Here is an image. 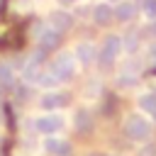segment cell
<instances>
[{
	"mask_svg": "<svg viewBox=\"0 0 156 156\" xmlns=\"http://www.w3.org/2000/svg\"><path fill=\"white\" fill-rule=\"evenodd\" d=\"M119 51H122V39L115 37V34L105 37V41H102V46H100V51H98V61H100V66H102V68L112 66L115 58L119 56Z\"/></svg>",
	"mask_w": 156,
	"mask_h": 156,
	"instance_id": "cell-2",
	"label": "cell"
},
{
	"mask_svg": "<svg viewBox=\"0 0 156 156\" xmlns=\"http://www.w3.org/2000/svg\"><path fill=\"white\" fill-rule=\"evenodd\" d=\"M149 58H151V61H156V41H154V44H149Z\"/></svg>",
	"mask_w": 156,
	"mask_h": 156,
	"instance_id": "cell-20",
	"label": "cell"
},
{
	"mask_svg": "<svg viewBox=\"0 0 156 156\" xmlns=\"http://www.w3.org/2000/svg\"><path fill=\"white\" fill-rule=\"evenodd\" d=\"M76 61L80 63V66H90L95 58H98V51H95V46L90 44V41H80L78 46H76Z\"/></svg>",
	"mask_w": 156,
	"mask_h": 156,
	"instance_id": "cell-7",
	"label": "cell"
},
{
	"mask_svg": "<svg viewBox=\"0 0 156 156\" xmlns=\"http://www.w3.org/2000/svg\"><path fill=\"white\" fill-rule=\"evenodd\" d=\"M110 2H119V0H110Z\"/></svg>",
	"mask_w": 156,
	"mask_h": 156,
	"instance_id": "cell-23",
	"label": "cell"
},
{
	"mask_svg": "<svg viewBox=\"0 0 156 156\" xmlns=\"http://www.w3.org/2000/svg\"><path fill=\"white\" fill-rule=\"evenodd\" d=\"M34 37H37V41H39V46H41L44 51L56 49V46H58V41H61V32H58V29H54L51 24L37 27V29H34Z\"/></svg>",
	"mask_w": 156,
	"mask_h": 156,
	"instance_id": "cell-5",
	"label": "cell"
},
{
	"mask_svg": "<svg viewBox=\"0 0 156 156\" xmlns=\"http://www.w3.org/2000/svg\"><path fill=\"white\" fill-rule=\"evenodd\" d=\"M122 49L129 51V54H134V51L139 49V37H136V34H127V37L122 39Z\"/></svg>",
	"mask_w": 156,
	"mask_h": 156,
	"instance_id": "cell-15",
	"label": "cell"
},
{
	"mask_svg": "<svg viewBox=\"0 0 156 156\" xmlns=\"http://www.w3.org/2000/svg\"><path fill=\"white\" fill-rule=\"evenodd\" d=\"M124 132H127V136L132 141H146L151 136V124L141 115H129L127 122H124Z\"/></svg>",
	"mask_w": 156,
	"mask_h": 156,
	"instance_id": "cell-1",
	"label": "cell"
},
{
	"mask_svg": "<svg viewBox=\"0 0 156 156\" xmlns=\"http://www.w3.org/2000/svg\"><path fill=\"white\" fill-rule=\"evenodd\" d=\"M117 85L119 88H132V85H136V76L134 73H119L117 76Z\"/></svg>",
	"mask_w": 156,
	"mask_h": 156,
	"instance_id": "cell-16",
	"label": "cell"
},
{
	"mask_svg": "<svg viewBox=\"0 0 156 156\" xmlns=\"http://www.w3.org/2000/svg\"><path fill=\"white\" fill-rule=\"evenodd\" d=\"M37 85H41V88H46V90H51V88H56L58 85V78L51 73V71H46V73H41L39 71V76H37V80H34Z\"/></svg>",
	"mask_w": 156,
	"mask_h": 156,
	"instance_id": "cell-13",
	"label": "cell"
},
{
	"mask_svg": "<svg viewBox=\"0 0 156 156\" xmlns=\"http://www.w3.org/2000/svg\"><path fill=\"white\" fill-rule=\"evenodd\" d=\"M44 151L51 154V156H71V144L58 139L56 134H49L44 139Z\"/></svg>",
	"mask_w": 156,
	"mask_h": 156,
	"instance_id": "cell-6",
	"label": "cell"
},
{
	"mask_svg": "<svg viewBox=\"0 0 156 156\" xmlns=\"http://www.w3.org/2000/svg\"><path fill=\"white\" fill-rule=\"evenodd\" d=\"M71 2H76V0H58V5H71Z\"/></svg>",
	"mask_w": 156,
	"mask_h": 156,
	"instance_id": "cell-22",
	"label": "cell"
},
{
	"mask_svg": "<svg viewBox=\"0 0 156 156\" xmlns=\"http://www.w3.org/2000/svg\"><path fill=\"white\" fill-rule=\"evenodd\" d=\"M0 98H2V93H0Z\"/></svg>",
	"mask_w": 156,
	"mask_h": 156,
	"instance_id": "cell-24",
	"label": "cell"
},
{
	"mask_svg": "<svg viewBox=\"0 0 156 156\" xmlns=\"http://www.w3.org/2000/svg\"><path fill=\"white\" fill-rule=\"evenodd\" d=\"M51 73L58 78V83L71 80L76 76V56L73 54H61L54 63H51Z\"/></svg>",
	"mask_w": 156,
	"mask_h": 156,
	"instance_id": "cell-3",
	"label": "cell"
},
{
	"mask_svg": "<svg viewBox=\"0 0 156 156\" xmlns=\"http://www.w3.org/2000/svg\"><path fill=\"white\" fill-rule=\"evenodd\" d=\"M146 34H149V37H156V20H154V22L146 27Z\"/></svg>",
	"mask_w": 156,
	"mask_h": 156,
	"instance_id": "cell-19",
	"label": "cell"
},
{
	"mask_svg": "<svg viewBox=\"0 0 156 156\" xmlns=\"http://www.w3.org/2000/svg\"><path fill=\"white\" fill-rule=\"evenodd\" d=\"M139 107L141 112H146L151 119H156V93H144L139 98Z\"/></svg>",
	"mask_w": 156,
	"mask_h": 156,
	"instance_id": "cell-12",
	"label": "cell"
},
{
	"mask_svg": "<svg viewBox=\"0 0 156 156\" xmlns=\"http://www.w3.org/2000/svg\"><path fill=\"white\" fill-rule=\"evenodd\" d=\"M68 102V98L63 95V93H44L41 95V100H39V105H41V110H46V112H54L56 107H63Z\"/></svg>",
	"mask_w": 156,
	"mask_h": 156,
	"instance_id": "cell-8",
	"label": "cell"
},
{
	"mask_svg": "<svg viewBox=\"0 0 156 156\" xmlns=\"http://www.w3.org/2000/svg\"><path fill=\"white\" fill-rule=\"evenodd\" d=\"M112 17H115V10L110 7V2H98V5L93 7V22H95V24L105 27V24L112 22Z\"/></svg>",
	"mask_w": 156,
	"mask_h": 156,
	"instance_id": "cell-9",
	"label": "cell"
},
{
	"mask_svg": "<svg viewBox=\"0 0 156 156\" xmlns=\"http://www.w3.org/2000/svg\"><path fill=\"white\" fill-rule=\"evenodd\" d=\"M141 12L149 20H156V0H141Z\"/></svg>",
	"mask_w": 156,
	"mask_h": 156,
	"instance_id": "cell-17",
	"label": "cell"
},
{
	"mask_svg": "<svg viewBox=\"0 0 156 156\" xmlns=\"http://www.w3.org/2000/svg\"><path fill=\"white\" fill-rule=\"evenodd\" d=\"M76 127H78V129H85V127H88V112H85V110H78V112H76Z\"/></svg>",
	"mask_w": 156,
	"mask_h": 156,
	"instance_id": "cell-18",
	"label": "cell"
},
{
	"mask_svg": "<svg viewBox=\"0 0 156 156\" xmlns=\"http://www.w3.org/2000/svg\"><path fill=\"white\" fill-rule=\"evenodd\" d=\"M139 156H154V149H144V151H141Z\"/></svg>",
	"mask_w": 156,
	"mask_h": 156,
	"instance_id": "cell-21",
	"label": "cell"
},
{
	"mask_svg": "<svg viewBox=\"0 0 156 156\" xmlns=\"http://www.w3.org/2000/svg\"><path fill=\"white\" fill-rule=\"evenodd\" d=\"M63 117L61 115H56V112H49V115H41V117H37L34 119V129L39 132V134H44V136H49V134H58L61 129H63Z\"/></svg>",
	"mask_w": 156,
	"mask_h": 156,
	"instance_id": "cell-4",
	"label": "cell"
},
{
	"mask_svg": "<svg viewBox=\"0 0 156 156\" xmlns=\"http://www.w3.org/2000/svg\"><path fill=\"white\" fill-rule=\"evenodd\" d=\"M49 24H51L54 29L63 32V29H68V27L73 24V15L66 12V10H54V12L49 15Z\"/></svg>",
	"mask_w": 156,
	"mask_h": 156,
	"instance_id": "cell-10",
	"label": "cell"
},
{
	"mask_svg": "<svg viewBox=\"0 0 156 156\" xmlns=\"http://www.w3.org/2000/svg\"><path fill=\"white\" fill-rule=\"evenodd\" d=\"M134 15H136V5H134V2H129V0H119V2L115 5V20H119V22H129Z\"/></svg>",
	"mask_w": 156,
	"mask_h": 156,
	"instance_id": "cell-11",
	"label": "cell"
},
{
	"mask_svg": "<svg viewBox=\"0 0 156 156\" xmlns=\"http://www.w3.org/2000/svg\"><path fill=\"white\" fill-rule=\"evenodd\" d=\"M0 83L2 85H12L15 83V71L10 63H0Z\"/></svg>",
	"mask_w": 156,
	"mask_h": 156,
	"instance_id": "cell-14",
	"label": "cell"
}]
</instances>
